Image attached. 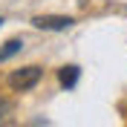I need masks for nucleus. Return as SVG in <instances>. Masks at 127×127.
<instances>
[{
    "label": "nucleus",
    "instance_id": "nucleus-2",
    "mask_svg": "<svg viewBox=\"0 0 127 127\" xmlns=\"http://www.w3.org/2000/svg\"><path fill=\"white\" fill-rule=\"evenodd\" d=\"M75 23V17L69 15H35L32 17V26H38L43 32H64Z\"/></svg>",
    "mask_w": 127,
    "mask_h": 127
},
{
    "label": "nucleus",
    "instance_id": "nucleus-1",
    "mask_svg": "<svg viewBox=\"0 0 127 127\" xmlns=\"http://www.w3.org/2000/svg\"><path fill=\"white\" fill-rule=\"evenodd\" d=\"M43 78V69L40 66H20V69H15L12 75H9V87L12 90H17V93H26V90H32V87H38V81Z\"/></svg>",
    "mask_w": 127,
    "mask_h": 127
},
{
    "label": "nucleus",
    "instance_id": "nucleus-4",
    "mask_svg": "<svg viewBox=\"0 0 127 127\" xmlns=\"http://www.w3.org/2000/svg\"><path fill=\"white\" fill-rule=\"evenodd\" d=\"M20 49H23V40H20V38H12V40H6V43H3V49H0V64L6 61V58L17 55Z\"/></svg>",
    "mask_w": 127,
    "mask_h": 127
},
{
    "label": "nucleus",
    "instance_id": "nucleus-7",
    "mask_svg": "<svg viewBox=\"0 0 127 127\" xmlns=\"http://www.w3.org/2000/svg\"><path fill=\"white\" fill-rule=\"evenodd\" d=\"M0 26H3V17H0Z\"/></svg>",
    "mask_w": 127,
    "mask_h": 127
},
{
    "label": "nucleus",
    "instance_id": "nucleus-3",
    "mask_svg": "<svg viewBox=\"0 0 127 127\" xmlns=\"http://www.w3.org/2000/svg\"><path fill=\"white\" fill-rule=\"evenodd\" d=\"M78 75H81V69L75 66V64H69V66H61V69H58V81H61L64 90H72V87H75V84H78Z\"/></svg>",
    "mask_w": 127,
    "mask_h": 127
},
{
    "label": "nucleus",
    "instance_id": "nucleus-5",
    "mask_svg": "<svg viewBox=\"0 0 127 127\" xmlns=\"http://www.w3.org/2000/svg\"><path fill=\"white\" fill-rule=\"evenodd\" d=\"M9 113H12V101H6V98H0V119H6Z\"/></svg>",
    "mask_w": 127,
    "mask_h": 127
},
{
    "label": "nucleus",
    "instance_id": "nucleus-6",
    "mask_svg": "<svg viewBox=\"0 0 127 127\" xmlns=\"http://www.w3.org/2000/svg\"><path fill=\"white\" fill-rule=\"evenodd\" d=\"M121 113H124V116H127V101H124V104H121Z\"/></svg>",
    "mask_w": 127,
    "mask_h": 127
}]
</instances>
